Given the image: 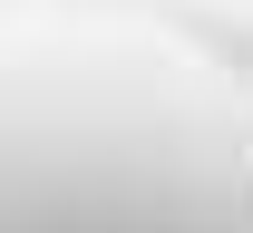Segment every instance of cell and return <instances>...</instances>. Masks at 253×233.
<instances>
[{"instance_id":"6da1fadb","label":"cell","mask_w":253,"mask_h":233,"mask_svg":"<svg viewBox=\"0 0 253 233\" xmlns=\"http://www.w3.org/2000/svg\"><path fill=\"white\" fill-rule=\"evenodd\" d=\"M0 233H253V68L136 0H0Z\"/></svg>"}]
</instances>
